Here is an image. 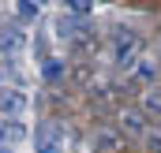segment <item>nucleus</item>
I'll return each instance as SVG.
<instances>
[{
  "mask_svg": "<svg viewBox=\"0 0 161 153\" xmlns=\"http://www.w3.org/2000/svg\"><path fill=\"white\" fill-rule=\"evenodd\" d=\"M154 60H158V67H161V41L154 45Z\"/></svg>",
  "mask_w": 161,
  "mask_h": 153,
  "instance_id": "obj_14",
  "label": "nucleus"
},
{
  "mask_svg": "<svg viewBox=\"0 0 161 153\" xmlns=\"http://www.w3.org/2000/svg\"><path fill=\"white\" fill-rule=\"evenodd\" d=\"M23 138H26V127H23L19 119H4V123H0V150L4 153H8V146H19Z\"/></svg>",
  "mask_w": 161,
  "mask_h": 153,
  "instance_id": "obj_5",
  "label": "nucleus"
},
{
  "mask_svg": "<svg viewBox=\"0 0 161 153\" xmlns=\"http://www.w3.org/2000/svg\"><path fill=\"white\" fill-rule=\"evenodd\" d=\"M26 112V97L19 90H0V116L4 119H15V116Z\"/></svg>",
  "mask_w": 161,
  "mask_h": 153,
  "instance_id": "obj_4",
  "label": "nucleus"
},
{
  "mask_svg": "<svg viewBox=\"0 0 161 153\" xmlns=\"http://www.w3.org/2000/svg\"><path fill=\"white\" fill-rule=\"evenodd\" d=\"M142 105H146V112H158V116H161V93H146Z\"/></svg>",
  "mask_w": 161,
  "mask_h": 153,
  "instance_id": "obj_12",
  "label": "nucleus"
},
{
  "mask_svg": "<svg viewBox=\"0 0 161 153\" xmlns=\"http://www.w3.org/2000/svg\"><path fill=\"white\" fill-rule=\"evenodd\" d=\"M158 71H161V67H158V60H154V56H146V60L139 64V75H142V78H154Z\"/></svg>",
  "mask_w": 161,
  "mask_h": 153,
  "instance_id": "obj_8",
  "label": "nucleus"
},
{
  "mask_svg": "<svg viewBox=\"0 0 161 153\" xmlns=\"http://www.w3.org/2000/svg\"><path fill=\"white\" fill-rule=\"evenodd\" d=\"M23 49H26V34H23L19 26H0V56H4V60L19 56Z\"/></svg>",
  "mask_w": 161,
  "mask_h": 153,
  "instance_id": "obj_3",
  "label": "nucleus"
},
{
  "mask_svg": "<svg viewBox=\"0 0 161 153\" xmlns=\"http://www.w3.org/2000/svg\"><path fill=\"white\" fill-rule=\"evenodd\" d=\"M15 11H19V19H38V11H41V8H38V4H26V0H23Z\"/></svg>",
  "mask_w": 161,
  "mask_h": 153,
  "instance_id": "obj_10",
  "label": "nucleus"
},
{
  "mask_svg": "<svg viewBox=\"0 0 161 153\" xmlns=\"http://www.w3.org/2000/svg\"><path fill=\"white\" fill-rule=\"evenodd\" d=\"M68 150V131L56 119H41L34 131V153H64Z\"/></svg>",
  "mask_w": 161,
  "mask_h": 153,
  "instance_id": "obj_1",
  "label": "nucleus"
},
{
  "mask_svg": "<svg viewBox=\"0 0 161 153\" xmlns=\"http://www.w3.org/2000/svg\"><path fill=\"white\" fill-rule=\"evenodd\" d=\"M94 146H101V153H109V150H113V146H116V138L101 131V135H94Z\"/></svg>",
  "mask_w": 161,
  "mask_h": 153,
  "instance_id": "obj_11",
  "label": "nucleus"
},
{
  "mask_svg": "<svg viewBox=\"0 0 161 153\" xmlns=\"http://www.w3.org/2000/svg\"><path fill=\"white\" fill-rule=\"evenodd\" d=\"M71 11H75V15H86V11H90V4H82V0H75V4H71Z\"/></svg>",
  "mask_w": 161,
  "mask_h": 153,
  "instance_id": "obj_13",
  "label": "nucleus"
},
{
  "mask_svg": "<svg viewBox=\"0 0 161 153\" xmlns=\"http://www.w3.org/2000/svg\"><path fill=\"white\" fill-rule=\"evenodd\" d=\"M142 142H146V146H150V150H154V153H161V127H150Z\"/></svg>",
  "mask_w": 161,
  "mask_h": 153,
  "instance_id": "obj_9",
  "label": "nucleus"
},
{
  "mask_svg": "<svg viewBox=\"0 0 161 153\" xmlns=\"http://www.w3.org/2000/svg\"><path fill=\"white\" fill-rule=\"evenodd\" d=\"M139 60V38L135 30H116L113 34V64L116 67H131Z\"/></svg>",
  "mask_w": 161,
  "mask_h": 153,
  "instance_id": "obj_2",
  "label": "nucleus"
},
{
  "mask_svg": "<svg viewBox=\"0 0 161 153\" xmlns=\"http://www.w3.org/2000/svg\"><path fill=\"white\" fill-rule=\"evenodd\" d=\"M124 131H127V135H139V138H146V131H150V127L142 123V116H139V112H124Z\"/></svg>",
  "mask_w": 161,
  "mask_h": 153,
  "instance_id": "obj_6",
  "label": "nucleus"
},
{
  "mask_svg": "<svg viewBox=\"0 0 161 153\" xmlns=\"http://www.w3.org/2000/svg\"><path fill=\"white\" fill-rule=\"evenodd\" d=\"M41 75H45V82H60L64 78V60H45L41 64Z\"/></svg>",
  "mask_w": 161,
  "mask_h": 153,
  "instance_id": "obj_7",
  "label": "nucleus"
}]
</instances>
